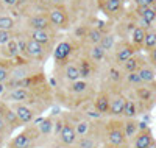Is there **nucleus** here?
Listing matches in <instances>:
<instances>
[{"mask_svg": "<svg viewBox=\"0 0 156 148\" xmlns=\"http://www.w3.org/2000/svg\"><path fill=\"white\" fill-rule=\"evenodd\" d=\"M47 16L50 20V25L53 30H67L70 17H69V9L64 3H56L51 5L47 9Z\"/></svg>", "mask_w": 156, "mask_h": 148, "instance_id": "obj_1", "label": "nucleus"}, {"mask_svg": "<svg viewBox=\"0 0 156 148\" xmlns=\"http://www.w3.org/2000/svg\"><path fill=\"white\" fill-rule=\"evenodd\" d=\"M105 143L106 145H114V146H125L128 143L123 126H122V120H111L105 126Z\"/></svg>", "mask_w": 156, "mask_h": 148, "instance_id": "obj_2", "label": "nucleus"}, {"mask_svg": "<svg viewBox=\"0 0 156 148\" xmlns=\"http://www.w3.org/2000/svg\"><path fill=\"white\" fill-rule=\"evenodd\" d=\"M2 101L11 104V103H27L31 104L34 103V93L31 87H11L6 90V93L0 98Z\"/></svg>", "mask_w": 156, "mask_h": 148, "instance_id": "obj_3", "label": "nucleus"}, {"mask_svg": "<svg viewBox=\"0 0 156 148\" xmlns=\"http://www.w3.org/2000/svg\"><path fill=\"white\" fill-rule=\"evenodd\" d=\"M36 137H39V134H37L36 126L33 125L28 129L16 134V136L8 142V148H33Z\"/></svg>", "mask_w": 156, "mask_h": 148, "instance_id": "obj_4", "label": "nucleus"}, {"mask_svg": "<svg viewBox=\"0 0 156 148\" xmlns=\"http://www.w3.org/2000/svg\"><path fill=\"white\" fill-rule=\"evenodd\" d=\"M48 55V47L39 44L36 41H33V39H30L27 36V48H25V59L28 61H39L42 62L45 61Z\"/></svg>", "mask_w": 156, "mask_h": 148, "instance_id": "obj_5", "label": "nucleus"}, {"mask_svg": "<svg viewBox=\"0 0 156 148\" xmlns=\"http://www.w3.org/2000/svg\"><path fill=\"white\" fill-rule=\"evenodd\" d=\"M134 93H136V103L137 106L140 104L142 109H150L156 101V95L153 87H150L148 84H140L137 87H134Z\"/></svg>", "mask_w": 156, "mask_h": 148, "instance_id": "obj_6", "label": "nucleus"}, {"mask_svg": "<svg viewBox=\"0 0 156 148\" xmlns=\"http://www.w3.org/2000/svg\"><path fill=\"white\" fill-rule=\"evenodd\" d=\"M11 107L17 114V117H19L22 125L33 123L36 115H37V111L34 109L31 104H27V103H11Z\"/></svg>", "mask_w": 156, "mask_h": 148, "instance_id": "obj_7", "label": "nucleus"}, {"mask_svg": "<svg viewBox=\"0 0 156 148\" xmlns=\"http://www.w3.org/2000/svg\"><path fill=\"white\" fill-rule=\"evenodd\" d=\"M56 137H58V142L61 146H69V145H75L76 143V132H75V128L72 125L70 120L67 118H64V122H62V126L59 129V132L56 134Z\"/></svg>", "mask_w": 156, "mask_h": 148, "instance_id": "obj_8", "label": "nucleus"}, {"mask_svg": "<svg viewBox=\"0 0 156 148\" xmlns=\"http://www.w3.org/2000/svg\"><path fill=\"white\" fill-rule=\"evenodd\" d=\"M125 103H126V97L123 95V93L122 92H114L111 95V100H109V112H108V115H111L114 118L122 117Z\"/></svg>", "mask_w": 156, "mask_h": 148, "instance_id": "obj_9", "label": "nucleus"}, {"mask_svg": "<svg viewBox=\"0 0 156 148\" xmlns=\"http://www.w3.org/2000/svg\"><path fill=\"white\" fill-rule=\"evenodd\" d=\"M27 28L28 30H53L50 25L47 12H36L27 19Z\"/></svg>", "mask_w": 156, "mask_h": 148, "instance_id": "obj_10", "label": "nucleus"}, {"mask_svg": "<svg viewBox=\"0 0 156 148\" xmlns=\"http://www.w3.org/2000/svg\"><path fill=\"white\" fill-rule=\"evenodd\" d=\"M137 48L133 45V44H128V42H122L117 45V50H115V55H114V61L117 65H122L126 59H129L131 56L136 55Z\"/></svg>", "mask_w": 156, "mask_h": 148, "instance_id": "obj_11", "label": "nucleus"}, {"mask_svg": "<svg viewBox=\"0 0 156 148\" xmlns=\"http://www.w3.org/2000/svg\"><path fill=\"white\" fill-rule=\"evenodd\" d=\"M61 69V78L64 79L66 83H72V81H76V79H83L81 78V72H80V67H78L76 62H69L66 61Z\"/></svg>", "mask_w": 156, "mask_h": 148, "instance_id": "obj_12", "label": "nucleus"}, {"mask_svg": "<svg viewBox=\"0 0 156 148\" xmlns=\"http://www.w3.org/2000/svg\"><path fill=\"white\" fill-rule=\"evenodd\" d=\"M109 100H111L109 93L106 90H100L97 95L94 97V101H92L94 109L100 115H108V112H109Z\"/></svg>", "mask_w": 156, "mask_h": 148, "instance_id": "obj_13", "label": "nucleus"}, {"mask_svg": "<svg viewBox=\"0 0 156 148\" xmlns=\"http://www.w3.org/2000/svg\"><path fill=\"white\" fill-rule=\"evenodd\" d=\"M73 47L69 41H61L55 48H53V58L58 64H64L66 61H69V56L72 55Z\"/></svg>", "mask_w": 156, "mask_h": 148, "instance_id": "obj_14", "label": "nucleus"}, {"mask_svg": "<svg viewBox=\"0 0 156 148\" xmlns=\"http://www.w3.org/2000/svg\"><path fill=\"white\" fill-rule=\"evenodd\" d=\"M34 126L37 129V134L39 136H50L53 134V125H55V117H39V118H34Z\"/></svg>", "mask_w": 156, "mask_h": 148, "instance_id": "obj_15", "label": "nucleus"}, {"mask_svg": "<svg viewBox=\"0 0 156 148\" xmlns=\"http://www.w3.org/2000/svg\"><path fill=\"white\" fill-rule=\"evenodd\" d=\"M73 128H75V132H76V137H83V136H87V134H92L94 131V123L92 120L87 118V117H80L72 122Z\"/></svg>", "mask_w": 156, "mask_h": 148, "instance_id": "obj_16", "label": "nucleus"}, {"mask_svg": "<svg viewBox=\"0 0 156 148\" xmlns=\"http://www.w3.org/2000/svg\"><path fill=\"white\" fill-rule=\"evenodd\" d=\"M27 36L45 47H50L51 42H53V31L50 30H28Z\"/></svg>", "mask_w": 156, "mask_h": 148, "instance_id": "obj_17", "label": "nucleus"}, {"mask_svg": "<svg viewBox=\"0 0 156 148\" xmlns=\"http://www.w3.org/2000/svg\"><path fill=\"white\" fill-rule=\"evenodd\" d=\"M154 142L153 139V132L150 128L140 129L136 136L133 137V148H147Z\"/></svg>", "mask_w": 156, "mask_h": 148, "instance_id": "obj_18", "label": "nucleus"}, {"mask_svg": "<svg viewBox=\"0 0 156 148\" xmlns=\"http://www.w3.org/2000/svg\"><path fill=\"white\" fill-rule=\"evenodd\" d=\"M139 17H140V25L142 28H148V26L156 20V8L153 5L150 6H142L139 8Z\"/></svg>", "mask_w": 156, "mask_h": 148, "instance_id": "obj_19", "label": "nucleus"}, {"mask_svg": "<svg viewBox=\"0 0 156 148\" xmlns=\"http://www.w3.org/2000/svg\"><path fill=\"white\" fill-rule=\"evenodd\" d=\"M90 84L87 79H76V81L67 83V92L72 93L73 97H83L89 92Z\"/></svg>", "mask_w": 156, "mask_h": 148, "instance_id": "obj_20", "label": "nucleus"}, {"mask_svg": "<svg viewBox=\"0 0 156 148\" xmlns=\"http://www.w3.org/2000/svg\"><path fill=\"white\" fill-rule=\"evenodd\" d=\"M122 126H123V132H125L126 140H131L139 132V122L136 118H125L122 122Z\"/></svg>", "mask_w": 156, "mask_h": 148, "instance_id": "obj_21", "label": "nucleus"}, {"mask_svg": "<svg viewBox=\"0 0 156 148\" xmlns=\"http://www.w3.org/2000/svg\"><path fill=\"white\" fill-rule=\"evenodd\" d=\"M76 64H78V67H80V72H81V78H83V79H87L89 76L94 75V70H95L94 64H95V62H92L87 56L78 59Z\"/></svg>", "mask_w": 156, "mask_h": 148, "instance_id": "obj_22", "label": "nucleus"}, {"mask_svg": "<svg viewBox=\"0 0 156 148\" xmlns=\"http://www.w3.org/2000/svg\"><path fill=\"white\" fill-rule=\"evenodd\" d=\"M140 79H142V83L144 84H154V79H156V73H154V69L147 64L144 65H140L139 67V70H137Z\"/></svg>", "mask_w": 156, "mask_h": 148, "instance_id": "obj_23", "label": "nucleus"}, {"mask_svg": "<svg viewBox=\"0 0 156 148\" xmlns=\"http://www.w3.org/2000/svg\"><path fill=\"white\" fill-rule=\"evenodd\" d=\"M101 8L108 16H117L122 11L120 0H101Z\"/></svg>", "mask_w": 156, "mask_h": 148, "instance_id": "obj_24", "label": "nucleus"}, {"mask_svg": "<svg viewBox=\"0 0 156 148\" xmlns=\"http://www.w3.org/2000/svg\"><path fill=\"white\" fill-rule=\"evenodd\" d=\"M87 58L92 61V62H101L103 59L106 58V51L100 47V44H95V45H89L87 48Z\"/></svg>", "mask_w": 156, "mask_h": 148, "instance_id": "obj_25", "label": "nucleus"}, {"mask_svg": "<svg viewBox=\"0 0 156 148\" xmlns=\"http://www.w3.org/2000/svg\"><path fill=\"white\" fill-rule=\"evenodd\" d=\"M103 34H105V33H103L100 28H97V26H90V28L86 30L84 37H86V42L89 45H95V44H100Z\"/></svg>", "mask_w": 156, "mask_h": 148, "instance_id": "obj_26", "label": "nucleus"}, {"mask_svg": "<svg viewBox=\"0 0 156 148\" xmlns=\"http://www.w3.org/2000/svg\"><path fill=\"white\" fill-rule=\"evenodd\" d=\"M140 65H144V62H142V58L134 55V56H131L129 59H126L120 67H122L123 73H129V72H137Z\"/></svg>", "mask_w": 156, "mask_h": 148, "instance_id": "obj_27", "label": "nucleus"}, {"mask_svg": "<svg viewBox=\"0 0 156 148\" xmlns=\"http://www.w3.org/2000/svg\"><path fill=\"white\" fill-rule=\"evenodd\" d=\"M137 114H139V106H137L136 100L126 97V103H125V107H123L122 117L123 118H136Z\"/></svg>", "mask_w": 156, "mask_h": 148, "instance_id": "obj_28", "label": "nucleus"}, {"mask_svg": "<svg viewBox=\"0 0 156 148\" xmlns=\"http://www.w3.org/2000/svg\"><path fill=\"white\" fill-rule=\"evenodd\" d=\"M145 33L147 30L142 28V26H134L133 31H131V44L136 47V48H140L144 45V39H145Z\"/></svg>", "mask_w": 156, "mask_h": 148, "instance_id": "obj_29", "label": "nucleus"}, {"mask_svg": "<svg viewBox=\"0 0 156 148\" xmlns=\"http://www.w3.org/2000/svg\"><path fill=\"white\" fill-rule=\"evenodd\" d=\"M108 78H109V81L114 83V84H119L123 81V70H122V67L119 65H111L109 69H108Z\"/></svg>", "mask_w": 156, "mask_h": 148, "instance_id": "obj_30", "label": "nucleus"}, {"mask_svg": "<svg viewBox=\"0 0 156 148\" xmlns=\"http://www.w3.org/2000/svg\"><path fill=\"white\" fill-rule=\"evenodd\" d=\"M75 145H76L78 148H95V146L98 145V140L94 137V134H87V136L78 137Z\"/></svg>", "mask_w": 156, "mask_h": 148, "instance_id": "obj_31", "label": "nucleus"}, {"mask_svg": "<svg viewBox=\"0 0 156 148\" xmlns=\"http://www.w3.org/2000/svg\"><path fill=\"white\" fill-rule=\"evenodd\" d=\"M17 22L14 17L8 14H0V30H8V31H16Z\"/></svg>", "mask_w": 156, "mask_h": 148, "instance_id": "obj_32", "label": "nucleus"}, {"mask_svg": "<svg viewBox=\"0 0 156 148\" xmlns=\"http://www.w3.org/2000/svg\"><path fill=\"white\" fill-rule=\"evenodd\" d=\"M100 47L105 50L106 53L108 51H111L114 47H115V37H114V34H103V37H101V41H100Z\"/></svg>", "mask_w": 156, "mask_h": 148, "instance_id": "obj_33", "label": "nucleus"}, {"mask_svg": "<svg viewBox=\"0 0 156 148\" xmlns=\"http://www.w3.org/2000/svg\"><path fill=\"white\" fill-rule=\"evenodd\" d=\"M142 47H144L147 51L156 47V31L147 30V33H145V39H144V45H142Z\"/></svg>", "mask_w": 156, "mask_h": 148, "instance_id": "obj_34", "label": "nucleus"}, {"mask_svg": "<svg viewBox=\"0 0 156 148\" xmlns=\"http://www.w3.org/2000/svg\"><path fill=\"white\" fill-rule=\"evenodd\" d=\"M125 81H126L129 86H133V87H137V86H140V84H144L137 72H129V73H125Z\"/></svg>", "mask_w": 156, "mask_h": 148, "instance_id": "obj_35", "label": "nucleus"}, {"mask_svg": "<svg viewBox=\"0 0 156 148\" xmlns=\"http://www.w3.org/2000/svg\"><path fill=\"white\" fill-rule=\"evenodd\" d=\"M11 79V65H6V64H2L0 61V83H8Z\"/></svg>", "mask_w": 156, "mask_h": 148, "instance_id": "obj_36", "label": "nucleus"}, {"mask_svg": "<svg viewBox=\"0 0 156 148\" xmlns=\"http://www.w3.org/2000/svg\"><path fill=\"white\" fill-rule=\"evenodd\" d=\"M16 36V31H8V30H0V48L6 45L12 37Z\"/></svg>", "mask_w": 156, "mask_h": 148, "instance_id": "obj_37", "label": "nucleus"}, {"mask_svg": "<svg viewBox=\"0 0 156 148\" xmlns=\"http://www.w3.org/2000/svg\"><path fill=\"white\" fill-rule=\"evenodd\" d=\"M11 129H9V126H8V123H6V120L3 118V115H2V112H0V137H8V136H11Z\"/></svg>", "mask_w": 156, "mask_h": 148, "instance_id": "obj_38", "label": "nucleus"}, {"mask_svg": "<svg viewBox=\"0 0 156 148\" xmlns=\"http://www.w3.org/2000/svg\"><path fill=\"white\" fill-rule=\"evenodd\" d=\"M134 3L137 8H142V6H150L154 3V0H134Z\"/></svg>", "mask_w": 156, "mask_h": 148, "instance_id": "obj_39", "label": "nucleus"}, {"mask_svg": "<svg viewBox=\"0 0 156 148\" xmlns=\"http://www.w3.org/2000/svg\"><path fill=\"white\" fill-rule=\"evenodd\" d=\"M148 61L151 62V65L156 67V47L151 48V50H148Z\"/></svg>", "mask_w": 156, "mask_h": 148, "instance_id": "obj_40", "label": "nucleus"}, {"mask_svg": "<svg viewBox=\"0 0 156 148\" xmlns=\"http://www.w3.org/2000/svg\"><path fill=\"white\" fill-rule=\"evenodd\" d=\"M0 2L6 8H16V5H17V0H0Z\"/></svg>", "mask_w": 156, "mask_h": 148, "instance_id": "obj_41", "label": "nucleus"}, {"mask_svg": "<svg viewBox=\"0 0 156 148\" xmlns=\"http://www.w3.org/2000/svg\"><path fill=\"white\" fill-rule=\"evenodd\" d=\"M41 2L48 5V6H51V5H56V3H64V0H41Z\"/></svg>", "mask_w": 156, "mask_h": 148, "instance_id": "obj_42", "label": "nucleus"}, {"mask_svg": "<svg viewBox=\"0 0 156 148\" xmlns=\"http://www.w3.org/2000/svg\"><path fill=\"white\" fill-rule=\"evenodd\" d=\"M6 90H8V86L5 83H0V98H2L5 93H6Z\"/></svg>", "mask_w": 156, "mask_h": 148, "instance_id": "obj_43", "label": "nucleus"}, {"mask_svg": "<svg viewBox=\"0 0 156 148\" xmlns=\"http://www.w3.org/2000/svg\"><path fill=\"white\" fill-rule=\"evenodd\" d=\"M30 2V0H17V5H16V8H20V6H25Z\"/></svg>", "mask_w": 156, "mask_h": 148, "instance_id": "obj_44", "label": "nucleus"}, {"mask_svg": "<svg viewBox=\"0 0 156 148\" xmlns=\"http://www.w3.org/2000/svg\"><path fill=\"white\" fill-rule=\"evenodd\" d=\"M105 148H123V146H114V145H105Z\"/></svg>", "mask_w": 156, "mask_h": 148, "instance_id": "obj_45", "label": "nucleus"}, {"mask_svg": "<svg viewBox=\"0 0 156 148\" xmlns=\"http://www.w3.org/2000/svg\"><path fill=\"white\" fill-rule=\"evenodd\" d=\"M62 148H78L76 145H69V146H62Z\"/></svg>", "mask_w": 156, "mask_h": 148, "instance_id": "obj_46", "label": "nucleus"}, {"mask_svg": "<svg viewBox=\"0 0 156 148\" xmlns=\"http://www.w3.org/2000/svg\"><path fill=\"white\" fill-rule=\"evenodd\" d=\"M147 148H156V142H153V143H151L150 146H147Z\"/></svg>", "mask_w": 156, "mask_h": 148, "instance_id": "obj_47", "label": "nucleus"}, {"mask_svg": "<svg viewBox=\"0 0 156 148\" xmlns=\"http://www.w3.org/2000/svg\"><path fill=\"white\" fill-rule=\"evenodd\" d=\"M95 148H105V146H101V145H100V143H98V145H97V146H95Z\"/></svg>", "mask_w": 156, "mask_h": 148, "instance_id": "obj_48", "label": "nucleus"}, {"mask_svg": "<svg viewBox=\"0 0 156 148\" xmlns=\"http://www.w3.org/2000/svg\"><path fill=\"white\" fill-rule=\"evenodd\" d=\"M120 2H125V0H120Z\"/></svg>", "mask_w": 156, "mask_h": 148, "instance_id": "obj_49", "label": "nucleus"}]
</instances>
